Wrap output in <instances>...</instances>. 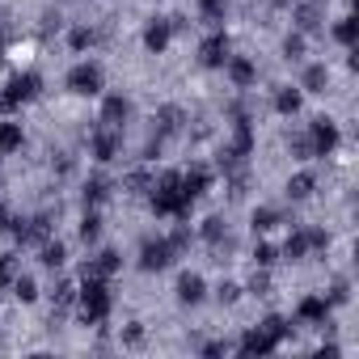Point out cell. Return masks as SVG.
Wrapping results in <instances>:
<instances>
[{
    "label": "cell",
    "instance_id": "9",
    "mask_svg": "<svg viewBox=\"0 0 359 359\" xmlns=\"http://www.w3.org/2000/svg\"><path fill=\"white\" fill-rule=\"evenodd\" d=\"M127 114H131V106H127V97H106V106H102V123L106 127H123L127 123Z\"/></svg>",
    "mask_w": 359,
    "mask_h": 359
},
{
    "label": "cell",
    "instance_id": "11",
    "mask_svg": "<svg viewBox=\"0 0 359 359\" xmlns=\"http://www.w3.org/2000/svg\"><path fill=\"white\" fill-rule=\"evenodd\" d=\"M114 152H118V135H114V127L97 131V135H93V156H97V161H114Z\"/></svg>",
    "mask_w": 359,
    "mask_h": 359
},
{
    "label": "cell",
    "instance_id": "30",
    "mask_svg": "<svg viewBox=\"0 0 359 359\" xmlns=\"http://www.w3.org/2000/svg\"><path fill=\"white\" fill-rule=\"evenodd\" d=\"M220 300H229V304H233V300H237V283H224V287H220Z\"/></svg>",
    "mask_w": 359,
    "mask_h": 359
},
{
    "label": "cell",
    "instance_id": "22",
    "mask_svg": "<svg viewBox=\"0 0 359 359\" xmlns=\"http://www.w3.org/2000/svg\"><path fill=\"white\" fill-rule=\"evenodd\" d=\"M13 292H18V300H26V304H30V300L39 296V287H34V279H13Z\"/></svg>",
    "mask_w": 359,
    "mask_h": 359
},
{
    "label": "cell",
    "instance_id": "26",
    "mask_svg": "<svg viewBox=\"0 0 359 359\" xmlns=\"http://www.w3.org/2000/svg\"><path fill=\"white\" fill-rule=\"evenodd\" d=\"M13 271H18L13 258H0V287H9V283H13Z\"/></svg>",
    "mask_w": 359,
    "mask_h": 359
},
{
    "label": "cell",
    "instance_id": "14",
    "mask_svg": "<svg viewBox=\"0 0 359 359\" xmlns=\"http://www.w3.org/2000/svg\"><path fill=\"white\" fill-rule=\"evenodd\" d=\"M325 309H330V304H325L321 296H304L296 313H300V321H325Z\"/></svg>",
    "mask_w": 359,
    "mask_h": 359
},
{
    "label": "cell",
    "instance_id": "3",
    "mask_svg": "<svg viewBox=\"0 0 359 359\" xmlns=\"http://www.w3.org/2000/svg\"><path fill=\"white\" fill-rule=\"evenodd\" d=\"M68 89L81 93V97L102 93V68H97V64H76V68L68 72Z\"/></svg>",
    "mask_w": 359,
    "mask_h": 359
},
{
    "label": "cell",
    "instance_id": "18",
    "mask_svg": "<svg viewBox=\"0 0 359 359\" xmlns=\"http://www.w3.org/2000/svg\"><path fill=\"white\" fill-rule=\"evenodd\" d=\"M334 39H338L342 47H355V39H359V22H355V18H342V22L334 26Z\"/></svg>",
    "mask_w": 359,
    "mask_h": 359
},
{
    "label": "cell",
    "instance_id": "31",
    "mask_svg": "<svg viewBox=\"0 0 359 359\" xmlns=\"http://www.w3.org/2000/svg\"><path fill=\"white\" fill-rule=\"evenodd\" d=\"M0 110H13V106H9V97H5V93H0Z\"/></svg>",
    "mask_w": 359,
    "mask_h": 359
},
{
    "label": "cell",
    "instance_id": "15",
    "mask_svg": "<svg viewBox=\"0 0 359 359\" xmlns=\"http://www.w3.org/2000/svg\"><path fill=\"white\" fill-rule=\"evenodd\" d=\"M22 148V127L18 123H0V152H18Z\"/></svg>",
    "mask_w": 359,
    "mask_h": 359
},
{
    "label": "cell",
    "instance_id": "4",
    "mask_svg": "<svg viewBox=\"0 0 359 359\" xmlns=\"http://www.w3.org/2000/svg\"><path fill=\"white\" fill-rule=\"evenodd\" d=\"M173 245H169V237H156V241H144V250H140V266L144 271H161V266H169L173 262Z\"/></svg>",
    "mask_w": 359,
    "mask_h": 359
},
{
    "label": "cell",
    "instance_id": "12",
    "mask_svg": "<svg viewBox=\"0 0 359 359\" xmlns=\"http://www.w3.org/2000/svg\"><path fill=\"white\" fill-rule=\"evenodd\" d=\"M177 296H182L187 304H199L203 300V279L199 275H182L177 279Z\"/></svg>",
    "mask_w": 359,
    "mask_h": 359
},
{
    "label": "cell",
    "instance_id": "21",
    "mask_svg": "<svg viewBox=\"0 0 359 359\" xmlns=\"http://www.w3.org/2000/svg\"><path fill=\"white\" fill-rule=\"evenodd\" d=\"M275 224H279V212H275V208H258V212H254V229H258V233H266V229H275Z\"/></svg>",
    "mask_w": 359,
    "mask_h": 359
},
{
    "label": "cell",
    "instance_id": "20",
    "mask_svg": "<svg viewBox=\"0 0 359 359\" xmlns=\"http://www.w3.org/2000/svg\"><path fill=\"white\" fill-rule=\"evenodd\" d=\"M275 110H279V114H296V110H300V93H296V89H283V93L275 97Z\"/></svg>",
    "mask_w": 359,
    "mask_h": 359
},
{
    "label": "cell",
    "instance_id": "13",
    "mask_svg": "<svg viewBox=\"0 0 359 359\" xmlns=\"http://www.w3.org/2000/svg\"><path fill=\"white\" fill-rule=\"evenodd\" d=\"M224 64H229V76H233V85H254L258 68H254L250 60H224Z\"/></svg>",
    "mask_w": 359,
    "mask_h": 359
},
{
    "label": "cell",
    "instance_id": "25",
    "mask_svg": "<svg viewBox=\"0 0 359 359\" xmlns=\"http://www.w3.org/2000/svg\"><path fill=\"white\" fill-rule=\"evenodd\" d=\"M97 233H102V220H97V216H85V220H81V237H85V241H97Z\"/></svg>",
    "mask_w": 359,
    "mask_h": 359
},
{
    "label": "cell",
    "instance_id": "10",
    "mask_svg": "<svg viewBox=\"0 0 359 359\" xmlns=\"http://www.w3.org/2000/svg\"><path fill=\"white\" fill-rule=\"evenodd\" d=\"M169 34H173V26H169V22H156V26H148V34H144V47H148L152 55H161V51L169 47Z\"/></svg>",
    "mask_w": 359,
    "mask_h": 359
},
{
    "label": "cell",
    "instance_id": "17",
    "mask_svg": "<svg viewBox=\"0 0 359 359\" xmlns=\"http://www.w3.org/2000/svg\"><path fill=\"white\" fill-rule=\"evenodd\" d=\"M325 85H330V72H325V64H313V68L304 72V89H309V93H325Z\"/></svg>",
    "mask_w": 359,
    "mask_h": 359
},
{
    "label": "cell",
    "instance_id": "23",
    "mask_svg": "<svg viewBox=\"0 0 359 359\" xmlns=\"http://www.w3.org/2000/svg\"><path fill=\"white\" fill-rule=\"evenodd\" d=\"M199 9H203V18H208V22H224V0H203Z\"/></svg>",
    "mask_w": 359,
    "mask_h": 359
},
{
    "label": "cell",
    "instance_id": "1",
    "mask_svg": "<svg viewBox=\"0 0 359 359\" xmlns=\"http://www.w3.org/2000/svg\"><path fill=\"white\" fill-rule=\"evenodd\" d=\"M152 208H156V216H177V220L191 212V199L182 195V173H165L161 177L156 195H152Z\"/></svg>",
    "mask_w": 359,
    "mask_h": 359
},
{
    "label": "cell",
    "instance_id": "5",
    "mask_svg": "<svg viewBox=\"0 0 359 359\" xmlns=\"http://www.w3.org/2000/svg\"><path fill=\"white\" fill-rule=\"evenodd\" d=\"M39 89H43V81H39V72H22V76H13V81H9V89H5V97H9V106H22V102H30V97H39Z\"/></svg>",
    "mask_w": 359,
    "mask_h": 359
},
{
    "label": "cell",
    "instance_id": "6",
    "mask_svg": "<svg viewBox=\"0 0 359 359\" xmlns=\"http://www.w3.org/2000/svg\"><path fill=\"white\" fill-rule=\"evenodd\" d=\"M309 140H313V156H330L338 148V127L330 118H317L313 131H309Z\"/></svg>",
    "mask_w": 359,
    "mask_h": 359
},
{
    "label": "cell",
    "instance_id": "19",
    "mask_svg": "<svg viewBox=\"0 0 359 359\" xmlns=\"http://www.w3.org/2000/svg\"><path fill=\"white\" fill-rule=\"evenodd\" d=\"M43 262H47V266H64V262H68L64 241H47V245H43Z\"/></svg>",
    "mask_w": 359,
    "mask_h": 359
},
{
    "label": "cell",
    "instance_id": "7",
    "mask_svg": "<svg viewBox=\"0 0 359 359\" xmlns=\"http://www.w3.org/2000/svg\"><path fill=\"white\" fill-rule=\"evenodd\" d=\"M208 187H212V173H208L203 165H195L191 173H182V195H187L191 203H195L199 195H208Z\"/></svg>",
    "mask_w": 359,
    "mask_h": 359
},
{
    "label": "cell",
    "instance_id": "24",
    "mask_svg": "<svg viewBox=\"0 0 359 359\" xmlns=\"http://www.w3.org/2000/svg\"><path fill=\"white\" fill-rule=\"evenodd\" d=\"M292 152H296V161H309V156H313V140H309V135H296V140H292Z\"/></svg>",
    "mask_w": 359,
    "mask_h": 359
},
{
    "label": "cell",
    "instance_id": "29",
    "mask_svg": "<svg viewBox=\"0 0 359 359\" xmlns=\"http://www.w3.org/2000/svg\"><path fill=\"white\" fill-rule=\"evenodd\" d=\"M300 51H304V39H287V55H292V60H296V55H300Z\"/></svg>",
    "mask_w": 359,
    "mask_h": 359
},
{
    "label": "cell",
    "instance_id": "2",
    "mask_svg": "<svg viewBox=\"0 0 359 359\" xmlns=\"http://www.w3.org/2000/svg\"><path fill=\"white\" fill-rule=\"evenodd\" d=\"M81 313H85L89 325L102 321V317L110 313V292H106V283H102L97 275H85V287H81Z\"/></svg>",
    "mask_w": 359,
    "mask_h": 359
},
{
    "label": "cell",
    "instance_id": "28",
    "mask_svg": "<svg viewBox=\"0 0 359 359\" xmlns=\"http://www.w3.org/2000/svg\"><path fill=\"white\" fill-rule=\"evenodd\" d=\"M254 262H258V266H271V262H275V250H271V245H258V250H254Z\"/></svg>",
    "mask_w": 359,
    "mask_h": 359
},
{
    "label": "cell",
    "instance_id": "16",
    "mask_svg": "<svg viewBox=\"0 0 359 359\" xmlns=\"http://www.w3.org/2000/svg\"><path fill=\"white\" fill-rule=\"evenodd\" d=\"M313 187H317V177H313V173H296L292 182H287V195H292V199H309Z\"/></svg>",
    "mask_w": 359,
    "mask_h": 359
},
{
    "label": "cell",
    "instance_id": "27",
    "mask_svg": "<svg viewBox=\"0 0 359 359\" xmlns=\"http://www.w3.org/2000/svg\"><path fill=\"white\" fill-rule=\"evenodd\" d=\"M89 43H93V30H72V47L76 51H85Z\"/></svg>",
    "mask_w": 359,
    "mask_h": 359
},
{
    "label": "cell",
    "instance_id": "32",
    "mask_svg": "<svg viewBox=\"0 0 359 359\" xmlns=\"http://www.w3.org/2000/svg\"><path fill=\"white\" fill-rule=\"evenodd\" d=\"M0 224H5V212H0Z\"/></svg>",
    "mask_w": 359,
    "mask_h": 359
},
{
    "label": "cell",
    "instance_id": "8",
    "mask_svg": "<svg viewBox=\"0 0 359 359\" xmlns=\"http://www.w3.org/2000/svg\"><path fill=\"white\" fill-rule=\"evenodd\" d=\"M199 60H203L208 68H220V64L229 60V39H224V34H212V39L203 43V51H199Z\"/></svg>",
    "mask_w": 359,
    "mask_h": 359
}]
</instances>
